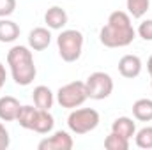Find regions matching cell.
<instances>
[{"label": "cell", "instance_id": "cell-1", "mask_svg": "<svg viewBox=\"0 0 152 150\" xmlns=\"http://www.w3.org/2000/svg\"><path fill=\"white\" fill-rule=\"evenodd\" d=\"M136 37V30L131 25V16L124 11H113L108 23L101 28L99 41L106 48H124L129 46Z\"/></svg>", "mask_w": 152, "mask_h": 150}, {"label": "cell", "instance_id": "cell-2", "mask_svg": "<svg viewBox=\"0 0 152 150\" xmlns=\"http://www.w3.org/2000/svg\"><path fill=\"white\" fill-rule=\"evenodd\" d=\"M7 64L11 67V74H12V79H14L16 85L27 87L36 79L37 69H36L30 48L12 46L7 53Z\"/></svg>", "mask_w": 152, "mask_h": 150}, {"label": "cell", "instance_id": "cell-3", "mask_svg": "<svg viewBox=\"0 0 152 150\" xmlns=\"http://www.w3.org/2000/svg\"><path fill=\"white\" fill-rule=\"evenodd\" d=\"M57 46L64 62H76L83 51V34L75 28L62 30L60 36L57 37Z\"/></svg>", "mask_w": 152, "mask_h": 150}, {"label": "cell", "instance_id": "cell-4", "mask_svg": "<svg viewBox=\"0 0 152 150\" xmlns=\"http://www.w3.org/2000/svg\"><path fill=\"white\" fill-rule=\"evenodd\" d=\"M67 125L75 134H87L99 125V113L94 108H75L67 117Z\"/></svg>", "mask_w": 152, "mask_h": 150}, {"label": "cell", "instance_id": "cell-5", "mask_svg": "<svg viewBox=\"0 0 152 150\" xmlns=\"http://www.w3.org/2000/svg\"><path fill=\"white\" fill-rule=\"evenodd\" d=\"M87 99H88V95H87L85 81H71V83L60 87L57 92L58 104L67 110H75L78 106H81Z\"/></svg>", "mask_w": 152, "mask_h": 150}, {"label": "cell", "instance_id": "cell-6", "mask_svg": "<svg viewBox=\"0 0 152 150\" xmlns=\"http://www.w3.org/2000/svg\"><path fill=\"white\" fill-rule=\"evenodd\" d=\"M85 88H87L88 99L103 101V99H106V97L112 95V92H113V79H112L110 74L97 71V73H92L87 78Z\"/></svg>", "mask_w": 152, "mask_h": 150}, {"label": "cell", "instance_id": "cell-7", "mask_svg": "<svg viewBox=\"0 0 152 150\" xmlns=\"http://www.w3.org/2000/svg\"><path fill=\"white\" fill-rule=\"evenodd\" d=\"M73 145H75V141L69 136V133L57 131V133H53V136L44 138L42 141H39L37 149L39 150H71Z\"/></svg>", "mask_w": 152, "mask_h": 150}, {"label": "cell", "instance_id": "cell-8", "mask_svg": "<svg viewBox=\"0 0 152 150\" xmlns=\"http://www.w3.org/2000/svg\"><path fill=\"white\" fill-rule=\"evenodd\" d=\"M118 73H120V76H124L127 79H133V78L140 76V73H142V60H140V57H136V55H124L118 60Z\"/></svg>", "mask_w": 152, "mask_h": 150}, {"label": "cell", "instance_id": "cell-9", "mask_svg": "<svg viewBox=\"0 0 152 150\" xmlns=\"http://www.w3.org/2000/svg\"><path fill=\"white\" fill-rule=\"evenodd\" d=\"M44 23L51 30H62L67 25V12L60 5H53L44 12Z\"/></svg>", "mask_w": 152, "mask_h": 150}, {"label": "cell", "instance_id": "cell-10", "mask_svg": "<svg viewBox=\"0 0 152 150\" xmlns=\"http://www.w3.org/2000/svg\"><path fill=\"white\" fill-rule=\"evenodd\" d=\"M51 42V32L44 27H37L28 34V48L34 51H42Z\"/></svg>", "mask_w": 152, "mask_h": 150}, {"label": "cell", "instance_id": "cell-11", "mask_svg": "<svg viewBox=\"0 0 152 150\" xmlns=\"http://www.w3.org/2000/svg\"><path fill=\"white\" fill-rule=\"evenodd\" d=\"M20 101L12 95H5V97H0V120L4 122H12L18 118V113H20Z\"/></svg>", "mask_w": 152, "mask_h": 150}, {"label": "cell", "instance_id": "cell-12", "mask_svg": "<svg viewBox=\"0 0 152 150\" xmlns=\"http://www.w3.org/2000/svg\"><path fill=\"white\" fill-rule=\"evenodd\" d=\"M112 133H117V134L131 140L136 134V124L129 117H118V118H115L113 124H112Z\"/></svg>", "mask_w": 152, "mask_h": 150}, {"label": "cell", "instance_id": "cell-13", "mask_svg": "<svg viewBox=\"0 0 152 150\" xmlns=\"http://www.w3.org/2000/svg\"><path fill=\"white\" fill-rule=\"evenodd\" d=\"M32 97H34V104L37 106L39 110H50L53 106V92L46 87V85H39L34 88L32 92Z\"/></svg>", "mask_w": 152, "mask_h": 150}, {"label": "cell", "instance_id": "cell-14", "mask_svg": "<svg viewBox=\"0 0 152 150\" xmlns=\"http://www.w3.org/2000/svg\"><path fill=\"white\" fill-rule=\"evenodd\" d=\"M53 125H55V118L50 113V110H39L32 131H36L37 134H48L53 131Z\"/></svg>", "mask_w": 152, "mask_h": 150}, {"label": "cell", "instance_id": "cell-15", "mask_svg": "<svg viewBox=\"0 0 152 150\" xmlns=\"http://www.w3.org/2000/svg\"><path fill=\"white\" fill-rule=\"evenodd\" d=\"M18 37H20L18 23L7 18H0V42H14Z\"/></svg>", "mask_w": 152, "mask_h": 150}, {"label": "cell", "instance_id": "cell-16", "mask_svg": "<svg viewBox=\"0 0 152 150\" xmlns=\"http://www.w3.org/2000/svg\"><path fill=\"white\" fill-rule=\"evenodd\" d=\"M37 111L39 108L36 106H30V104H27V106H21L20 108V113H18V124L23 127V129H34V124H36V118H37Z\"/></svg>", "mask_w": 152, "mask_h": 150}, {"label": "cell", "instance_id": "cell-17", "mask_svg": "<svg viewBox=\"0 0 152 150\" xmlns=\"http://www.w3.org/2000/svg\"><path fill=\"white\" fill-rule=\"evenodd\" d=\"M133 117L140 122L152 120V99H138L133 104Z\"/></svg>", "mask_w": 152, "mask_h": 150}, {"label": "cell", "instance_id": "cell-18", "mask_svg": "<svg viewBox=\"0 0 152 150\" xmlns=\"http://www.w3.org/2000/svg\"><path fill=\"white\" fill-rule=\"evenodd\" d=\"M127 14L133 18H142L147 14L149 7H151V0H127Z\"/></svg>", "mask_w": 152, "mask_h": 150}, {"label": "cell", "instance_id": "cell-19", "mask_svg": "<svg viewBox=\"0 0 152 150\" xmlns=\"http://www.w3.org/2000/svg\"><path fill=\"white\" fill-rule=\"evenodd\" d=\"M104 149L106 150H127L129 149V140L117 134V133H110L104 138Z\"/></svg>", "mask_w": 152, "mask_h": 150}, {"label": "cell", "instance_id": "cell-20", "mask_svg": "<svg viewBox=\"0 0 152 150\" xmlns=\"http://www.w3.org/2000/svg\"><path fill=\"white\" fill-rule=\"evenodd\" d=\"M134 141H136V147H138V149L151 150L152 149V127L151 125L140 129V131L134 134Z\"/></svg>", "mask_w": 152, "mask_h": 150}, {"label": "cell", "instance_id": "cell-21", "mask_svg": "<svg viewBox=\"0 0 152 150\" xmlns=\"http://www.w3.org/2000/svg\"><path fill=\"white\" fill-rule=\"evenodd\" d=\"M138 36L143 41H152V20H145L138 27Z\"/></svg>", "mask_w": 152, "mask_h": 150}, {"label": "cell", "instance_id": "cell-22", "mask_svg": "<svg viewBox=\"0 0 152 150\" xmlns=\"http://www.w3.org/2000/svg\"><path fill=\"white\" fill-rule=\"evenodd\" d=\"M16 11V0H0V18H7Z\"/></svg>", "mask_w": 152, "mask_h": 150}, {"label": "cell", "instance_id": "cell-23", "mask_svg": "<svg viewBox=\"0 0 152 150\" xmlns=\"http://www.w3.org/2000/svg\"><path fill=\"white\" fill-rule=\"evenodd\" d=\"M11 145V138H9V131L5 129V125L0 122V150L9 149Z\"/></svg>", "mask_w": 152, "mask_h": 150}, {"label": "cell", "instance_id": "cell-24", "mask_svg": "<svg viewBox=\"0 0 152 150\" xmlns=\"http://www.w3.org/2000/svg\"><path fill=\"white\" fill-rule=\"evenodd\" d=\"M5 66H4V64H2V62H0V90H2V88H4V85H5Z\"/></svg>", "mask_w": 152, "mask_h": 150}, {"label": "cell", "instance_id": "cell-25", "mask_svg": "<svg viewBox=\"0 0 152 150\" xmlns=\"http://www.w3.org/2000/svg\"><path fill=\"white\" fill-rule=\"evenodd\" d=\"M147 71H149V74L152 78V55L149 57V60H147Z\"/></svg>", "mask_w": 152, "mask_h": 150}, {"label": "cell", "instance_id": "cell-26", "mask_svg": "<svg viewBox=\"0 0 152 150\" xmlns=\"http://www.w3.org/2000/svg\"><path fill=\"white\" fill-rule=\"evenodd\" d=\"M151 85H152V83H151Z\"/></svg>", "mask_w": 152, "mask_h": 150}]
</instances>
